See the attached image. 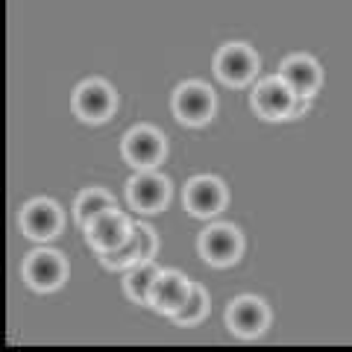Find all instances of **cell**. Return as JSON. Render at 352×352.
<instances>
[{"instance_id":"18","label":"cell","mask_w":352,"mask_h":352,"mask_svg":"<svg viewBox=\"0 0 352 352\" xmlns=\"http://www.w3.org/2000/svg\"><path fill=\"white\" fill-rule=\"evenodd\" d=\"M100 258H103L106 267H126V264H138V241H135V235L129 232L126 244H120L112 252H100Z\"/></svg>"},{"instance_id":"15","label":"cell","mask_w":352,"mask_h":352,"mask_svg":"<svg viewBox=\"0 0 352 352\" xmlns=\"http://www.w3.org/2000/svg\"><path fill=\"white\" fill-rule=\"evenodd\" d=\"M109 208H115V200H112V194L103 191V188H85L80 197H76V206H74V217H76V223H80L82 229L91 223V220L97 214H103L109 212Z\"/></svg>"},{"instance_id":"12","label":"cell","mask_w":352,"mask_h":352,"mask_svg":"<svg viewBox=\"0 0 352 352\" xmlns=\"http://www.w3.org/2000/svg\"><path fill=\"white\" fill-rule=\"evenodd\" d=\"M21 226L24 232L36 241H50L59 235L62 229V212L53 200H32L21 212Z\"/></svg>"},{"instance_id":"2","label":"cell","mask_w":352,"mask_h":352,"mask_svg":"<svg viewBox=\"0 0 352 352\" xmlns=\"http://www.w3.org/2000/svg\"><path fill=\"white\" fill-rule=\"evenodd\" d=\"M173 112L182 124L200 126L214 115V91L203 82H182L173 94Z\"/></svg>"},{"instance_id":"5","label":"cell","mask_w":352,"mask_h":352,"mask_svg":"<svg viewBox=\"0 0 352 352\" xmlns=\"http://www.w3.org/2000/svg\"><path fill=\"white\" fill-rule=\"evenodd\" d=\"M241 247H244L241 232L235 226H229V223H212L200 235L203 258L208 264H214V267H226V264H232L241 256Z\"/></svg>"},{"instance_id":"11","label":"cell","mask_w":352,"mask_h":352,"mask_svg":"<svg viewBox=\"0 0 352 352\" xmlns=\"http://www.w3.org/2000/svg\"><path fill=\"white\" fill-rule=\"evenodd\" d=\"M279 80L291 88L294 97H311L323 82L320 65L311 56H288L279 68Z\"/></svg>"},{"instance_id":"16","label":"cell","mask_w":352,"mask_h":352,"mask_svg":"<svg viewBox=\"0 0 352 352\" xmlns=\"http://www.w3.org/2000/svg\"><path fill=\"white\" fill-rule=\"evenodd\" d=\"M156 276H159V267H156L153 261H138V264H132V270L126 273V282H124L129 300H135V302L144 305L147 296H150L153 282H156Z\"/></svg>"},{"instance_id":"20","label":"cell","mask_w":352,"mask_h":352,"mask_svg":"<svg viewBox=\"0 0 352 352\" xmlns=\"http://www.w3.org/2000/svg\"><path fill=\"white\" fill-rule=\"evenodd\" d=\"M311 106V97H294V103H291V112H288V118H300L305 109Z\"/></svg>"},{"instance_id":"13","label":"cell","mask_w":352,"mask_h":352,"mask_svg":"<svg viewBox=\"0 0 352 352\" xmlns=\"http://www.w3.org/2000/svg\"><path fill=\"white\" fill-rule=\"evenodd\" d=\"M291 103H294V94H291V88L279 80V76L261 80L256 85V91H252V109H256L261 118H267V120L288 118Z\"/></svg>"},{"instance_id":"9","label":"cell","mask_w":352,"mask_h":352,"mask_svg":"<svg viewBox=\"0 0 352 352\" xmlns=\"http://www.w3.org/2000/svg\"><path fill=\"white\" fill-rule=\"evenodd\" d=\"M270 320V311L258 296H238V300L229 302V311H226V323L235 335L241 338H256L267 329Z\"/></svg>"},{"instance_id":"4","label":"cell","mask_w":352,"mask_h":352,"mask_svg":"<svg viewBox=\"0 0 352 352\" xmlns=\"http://www.w3.org/2000/svg\"><path fill=\"white\" fill-rule=\"evenodd\" d=\"M126 197L135 212H159L170 200V182L156 170H138L126 185Z\"/></svg>"},{"instance_id":"10","label":"cell","mask_w":352,"mask_h":352,"mask_svg":"<svg viewBox=\"0 0 352 352\" xmlns=\"http://www.w3.org/2000/svg\"><path fill=\"white\" fill-rule=\"evenodd\" d=\"M185 206L197 217H212L226 206V188L214 176H194L185 185Z\"/></svg>"},{"instance_id":"8","label":"cell","mask_w":352,"mask_h":352,"mask_svg":"<svg viewBox=\"0 0 352 352\" xmlns=\"http://www.w3.org/2000/svg\"><path fill=\"white\" fill-rule=\"evenodd\" d=\"M132 232V223L118 212V208H109V212L97 214L91 223L85 226V241L91 244L97 252H112L120 244H126V238Z\"/></svg>"},{"instance_id":"19","label":"cell","mask_w":352,"mask_h":352,"mask_svg":"<svg viewBox=\"0 0 352 352\" xmlns=\"http://www.w3.org/2000/svg\"><path fill=\"white\" fill-rule=\"evenodd\" d=\"M132 235H135V241H138V261H150L153 252H156V247H159L156 232L144 223H135L132 226Z\"/></svg>"},{"instance_id":"17","label":"cell","mask_w":352,"mask_h":352,"mask_svg":"<svg viewBox=\"0 0 352 352\" xmlns=\"http://www.w3.org/2000/svg\"><path fill=\"white\" fill-rule=\"evenodd\" d=\"M206 311H208V294H206L197 282H191L185 302L179 305V311H173L170 317H173V320L179 323V326H194V323H200V320H203Z\"/></svg>"},{"instance_id":"1","label":"cell","mask_w":352,"mask_h":352,"mask_svg":"<svg viewBox=\"0 0 352 352\" xmlns=\"http://www.w3.org/2000/svg\"><path fill=\"white\" fill-rule=\"evenodd\" d=\"M164 150H168L164 147V135L159 129L144 126V124L129 129L126 138H124V156L132 168H138V170L156 168V164L164 159Z\"/></svg>"},{"instance_id":"7","label":"cell","mask_w":352,"mask_h":352,"mask_svg":"<svg viewBox=\"0 0 352 352\" xmlns=\"http://www.w3.org/2000/svg\"><path fill=\"white\" fill-rule=\"evenodd\" d=\"M65 273H68V264H65L62 252L56 250H36L24 261V276L30 282V288H36V291L59 288L65 282Z\"/></svg>"},{"instance_id":"6","label":"cell","mask_w":352,"mask_h":352,"mask_svg":"<svg viewBox=\"0 0 352 352\" xmlns=\"http://www.w3.org/2000/svg\"><path fill=\"white\" fill-rule=\"evenodd\" d=\"M74 109L82 120H88V124H103V120L115 112L112 85L103 82V80H85L74 91Z\"/></svg>"},{"instance_id":"14","label":"cell","mask_w":352,"mask_h":352,"mask_svg":"<svg viewBox=\"0 0 352 352\" xmlns=\"http://www.w3.org/2000/svg\"><path fill=\"white\" fill-rule=\"evenodd\" d=\"M188 288H191V282L185 279L182 273L159 270V276H156V282H153V288H150L147 302L156 308L159 314H173V311H179V305L185 302Z\"/></svg>"},{"instance_id":"3","label":"cell","mask_w":352,"mask_h":352,"mask_svg":"<svg viewBox=\"0 0 352 352\" xmlns=\"http://www.w3.org/2000/svg\"><path fill=\"white\" fill-rule=\"evenodd\" d=\"M214 71L226 85H244L250 82L258 71V56L252 53L247 44L241 41H229L220 47L217 59H214Z\"/></svg>"}]
</instances>
